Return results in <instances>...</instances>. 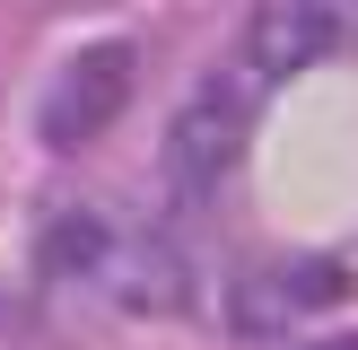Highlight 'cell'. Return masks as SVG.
<instances>
[{
    "mask_svg": "<svg viewBox=\"0 0 358 350\" xmlns=\"http://www.w3.org/2000/svg\"><path fill=\"white\" fill-rule=\"evenodd\" d=\"M254 97L262 88L245 79V70H236V88H227V70H210V79L184 88V105H175V122H166V175L184 192L227 184V167L245 158V132H254Z\"/></svg>",
    "mask_w": 358,
    "mask_h": 350,
    "instance_id": "cell-1",
    "label": "cell"
},
{
    "mask_svg": "<svg viewBox=\"0 0 358 350\" xmlns=\"http://www.w3.org/2000/svg\"><path fill=\"white\" fill-rule=\"evenodd\" d=\"M131 79H140V52L131 44L70 52L62 79H52V97H44V149H87V140L131 105Z\"/></svg>",
    "mask_w": 358,
    "mask_h": 350,
    "instance_id": "cell-2",
    "label": "cell"
},
{
    "mask_svg": "<svg viewBox=\"0 0 358 350\" xmlns=\"http://www.w3.org/2000/svg\"><path fill=\"white\" fill-rule=\"evenodd\" d=\"M341 52V9L332 0H262L245 18V79L254 88H280L297 70L332 62Z\"/></svg>",
    "mask_w": 358,
    "mask_h": 350,
    "instance_id": "cell-3",
    "label": "cell"
},
{
    "mask_svg": "<svg viewBox=\"0 0 358 350\" xmlns=\"http://www.w3.org/2000/svg\"><path fill=\"white\" fill-rule=\"evenodd\" d=\"M96 289L114 298L122 315H184L192 307V262L175 254V245H157V237H122Z\"/></svg>",
    "mask_w": 358,
    "mask_h": 350,
    "instance_id": "cell-4",
    "label": "cell"
},
{
    "mask_svg": "<svg viewBox=\"0 0 358 350\" xmlns=\"http://www.w3.org/2000/svg\"><path fill=\"white\" fill-rule=\"evenodd\" d=\"M114 219L105 210H52L44 219V272L52 280H105V262H114Z\"/></svg>",
    "mask_w": 358,
    "mask_h": 350,
    "instance_id": "cell-5",
    "label": "cell"
},
{
    "mask_svg": "<svg viewBox=\"0 0 358 350\" xmlns=\"http://www.w3.org/2000/svg\"><path fill=\"white\" fill-rule=\"evenodd\" d=\"M227 324H236V332H280V324H297L289 272H254V280H236V289H227Z\"/></svg>",
    "mask_w": 358,
    "mask_h": 350,
    "instance_id": "cell-6",
    "label": "cell"
}]
</instances>
